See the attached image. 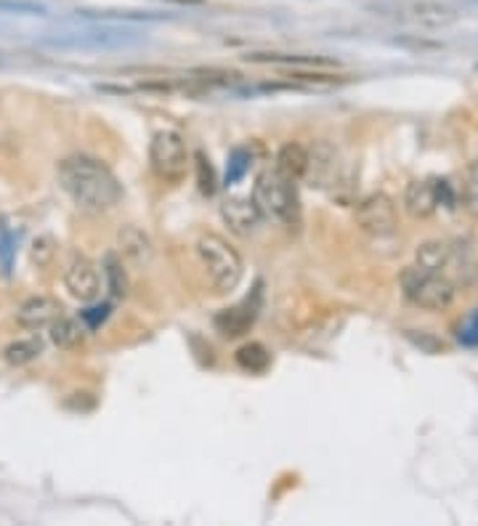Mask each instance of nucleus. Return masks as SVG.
I'll return each mask as SVG.
<instances>
[{
    "label": "nucleus",
    "instance_id": "obj_12",
    "mask_svg": "<svg viewBox=\"0 0 478 526\" xmlns=\"http://www.w3.org/2000/svg\"><path fill=\"white\" fill-rule=\"evenodd\" d=\"M59 316H62L59 301H54V298H48V295L30 298V301H25V304L19 306V311H16V322H19V327H25V330H48Z\"/></svg>",
    "mask_w": 478,
    "mask_h": 526
},
{
    "label": "nucleus",
    "instance_id": "obj_24",
    "mask_svg": "<svg viewBox=\"0 0 478 526\" xmlns=\"http://www.w3.org/2000/svg\"><path fill=\"white\" fill-rule=\"evenodd\" d=\"M248 165H250V155H248V152H242V150L234 152V155H231V162H229V173H226V179H229L231 184L239 181L242 173L248 170Z\"/></svg>",
    "mask_w": 478,
    "mask_h": 526
},
{
    "label": "nucleus",
    "instance_id": "obj_2",
    "mask_svg": "<svg viewBox=\"0 0 478 526\" xmlns=\"http://www.w3.org/2000/svg\"><path fill=\"white\" fill-rule=\"evenodd\" d=\"M253 202L255 208L260 211V216L269 221H280V223H298L300 218V200L295 191V181L285 179L282 173L263 170L253 186Z\"/></svg>",
    "mask_w": 478,
    "mask_h": 526
},
{
    "label": "nucleus",
    "instance_id": "obj_18",
    "mask_svg": "<svg viewBox=\"0 0 478 526\" xmlns=\"http://www.w3.org/2000/svg\"><path fill=\"white\" fill-rule=\"evenodd\" d=\"M48 333H51V343L59 346V348H75V346H80L83 338H86V327H83L77 319L64 316V314L48 327Z\"/></svg>",
    "mask_w": 478,
    "mask_h": 526
},
{
    "label": "nucleus",
    "instance_id": "obj_4",
    "mask_svg": "<svg viewBox=\"0 0 478 526\" xmlns=\"http://www.w3.org/2000/svg\"><path fill=\"white\" fill-rule=\"evenodd\" d=\"M402 284V293L404 298L422 311H444L452 306L454 301V282L439 274V272H428V269H420V266H410L402 272L399 277Z\"/></svg>",
    "mask_w": 478,
    "mask_h": 526
},
{
    "label": "nucleus",
    "instance_id": "obj_5",
    "mask_svg": "<svg viewBox=\"0 0 478 526\" xmlns=\"http://www.w3.org/2000/svg\"><path fill=\"white\" fill-rule=\"evenodd\" d=\"M149 165L159 181L178 184L189 170V152L187 141L176 130H159L149 144Z\"/></svg>",
    "mask_w": 478,
    "mask_h": 526
},
{
    "label": "nucleus",
    "instance_id": "obj_10",
    "mask_svg": "<svg viewBox=\"0 0 478 526\" xmlns=\"http://www.w3.org/2000/svg\"><path fill=\"white\" fill-rule=\"evenodd\" d=\"M221 218L223 223L234 232V234H239V237H250L258 232V226H260V211L255 208L253 197H226L221 202Z\"/></svg>",
    "mask_w": 478,
    "mask_h": 526
},
{
    "label": "nucleus",
    "instance_id": "obj_14",
    "mask_svg": "<svg viewBox=\"0 0 478 526\" xmlns=\"http://www.w3.org/2000/svg\"><path fill=\"white\" fill-rule=\"evenodd\" d=\"M274 170L282 173L290 181H303L306 173H309V150L290 141L285 144L280 152H277V160H274Z\"/></svg>",
    "mask_w": 478,
    "mask_h": 526
},
{
    "label": "nucleus",
    "instance_id": "obj_15",
    "mask_svg": "<svg viewBox=\"0 0 478 526\" xmlns=\"http://www.w3.org/2000/svg\"><path fill=\"white\" fill-rule=\"evenodd\" d=\"M457 253L449 242H442V240H431V242H422L417 248V266L420 269H428V272H439V274H446V269L454 263Z\"/></svg>",
    "mask_w": 478,
    "mask_h": 526
},
{
    "label": "nucleus",
    "instance_id": "obj_9",
    "mask_svg": "<svg viewBox=\"0 0 478 526\" xmlns=\"http://www.w3.org/2000/svg\"><path fill=\"white\" fill-rule=\"evenodd\" d=\"M258 311H260V284L253 290V295L242 298L237 306L231 309H223L216 316V327L226 341H234V338H242L245 333H250V327L258 319Z\"/></svg>",
    "mask_w": 478,
    "mask_h": 526
},
{
    "label": "nucleus",
    "instance_id": "obj_25",
    "mask_svg": "<svg viewBox=\"0 0 478 526\" xmlns=\"http://www.w3.org/2000/svg\"><path fill=\"white\" fill-rule=\"evenodd\" d=\"M109 316V306H101V309H91L83 314V322L88 325V327H98V322H104Z\"/></svg>",
    "mask_w": 478,
    "mask_h": 526
},
{
    "label": "nucleus",
    "instance_id": "obj_16",
    "mask_svg": "<svg viewBox=\"0 0 478 526\" xmlns=\"http://www.w3.org/2000/svg\"><path fill=\"white\" fill-rule=\"evenodd\" d=\"M335 176H338V157L327 144H319L317 152H309L306 179H311V186H327L335 181Z\"/></svg>",
    "mask_w": 478,
    "mask_h": 526
},
{
    "label": "nucleus",
    "instance_id": "obj_21",
    "mask_svg": "<svg viewBox=\"0 0 478 526\" xmlns=\"http://www.w3.org/2000/svg\"><path fill=\"white\" fill-rule=\"evenodd\" d=\"M56 248H59V245H56V240H54L51 234H40V237L32 242V263H35L37 269H46V266L56 258Z\"/></svg>",
    "mask_w": 478,
    "mask_h": 526
},
{
    "label": "nucleus",
    "instance_id": "obj_3",
    "mask_svg": "<svg viewBox=\"0 0 478 526\" xmlns=\"http://www.w3.org/2000/svg\"><path fill=\"white\" fill-rule=\"evenodd\" d=\"M197 255L208 272V277L213 282V287L219 293H231L239 287V282L245 277V263L242 255L231 248L221 234L216 232H205L197 240Z\"/></svg>",
    "mask_w": 478,
    "mask_h": 526
},
{
    "label": "nucleus",
    "instance_id": "obj_6",
    "mask_svg": "<svg viewBox=\"0 0 478 526\" xmlns=\"http://www.w3.org/2000/svg\"><path fill=\"white\" fill-rule=\"evenodd\" d=\"M353 218H356V226L370 237H391L399 229L396 202L382 191H372L361 202H356Z\"/></svg>",
    "mask_w": 478,
    "mask_h": 526
},
{
    "label": "nucleus",
    "instance_id": "obj_20",
    "mask_svg": "<svg viewBox=\"0 0 478 526\" xmlns=\"http://www.w3.org/2000/svg\"><path fill=\"white\" fill-rule=\"evenodd\" d=\"M104 277H107V290L112 293V298H126L127 295V274L123 269V258H117L115 253H109L104 258Z\"/></svg>",
    "mask_w": 478,
    "mask_h": 526
},
{
    "label": "nucleus",
    "instance_id": "obj_1",
    "mask_svg": "<svg viewBox=\"0 0 478 526\" xmlns=\"http://www.w3.org/2000/svg\"><path fill=\"white\" fill-rule=\"evenodd\" d=\"M59 184L66 191V197L91 216L109 213L123 200V184L109 170L107 162L91 155H69L64 157L56 168Z\"/></svg>",
    "mask_w": 478,
    "mask_h": 526
},
{
    "label": "nucleus",
    "instance_id": "obj_7",
    "mask_svg": "<svg viewBox=\"0 0 478 526\" xmlns=\"http://www.w3.org/2000/svg\"><path fill=\"white\" fill-rule=\"evenodd\" d=\"M452 200H454V194L446 181L414 179L404 189V211L412 218H431L442 205H449Z\"/></svg>",
    "mask_w": 478,
    "mask_h": 526
},
{
    "label": "nucleus",
    "instance_id": "obj_23",
    "mask_svg": "<svg viewBox=\"0 0 478 526\" xmlns=\"http://www.w3.org/2000/svg\"><path fill=\"white\" fill-rule=\"evenodd\" d=\"M463 202L468 211H478V162L468 168V179L463 186Z\"/></svg>",
    "mask_w": 478,
    "mask_h": 526
},
{
    "label": "nucleus",
    "instance_id": "obj_13",
    "mask_svg": "<svg viewBox=\"0 0 478 526\" xmlns=\"http://www.w3.org/2000/svg\"><path fill=\"white\" fill-rule=\"evenodd\" d=\"M117 248H120V258H126L133 266H147L155 255L152 240L138 226H123L117 232Z\"/></svg>",
    "mask_w": 478,
    "mask_h": 526
},
{
    "label": "nucleus",
    "instance_id": "obj_8",
    "mask_svg": "<svg viewBox=\"0 0 478 526\" xmlns=\"http://www.w3.org/2000/svg\"><path fill=\"white\" fill-rule=\"evenodd\" d=\"M64 287L69 290V295L80 304H91L101 293V274L98 266L88 255H72L66 269H64Z\"/></svg>",
    "mask_w": 478,
    "mask_h": 526
},
{
    "label": "nucleus",
    "instance_id": "obj_22",
    "mask_svg": "<svg viewBox=\"0 0 478 526\" xmlns=\"http://www.w3.org/2000/svg\"><path fill=\"white\" fill-rule=\"evenodd\" d=\"M197 184H199V191L208 194V197L216 191V173H213V165H210V160L202 155V152H197Z\"/></svg>",
    "mask_w": 478,
    "mask_h": 526
},
{
    "label": "nucleus",
    "instance_id": "obj_11",
    "mask_svg": "<svg viewBox=\"0 0 478 526\" xmlns=\"http://www.w3.org/2000/svg\"><path fill=\"white\" fill-rule=\"evenodd\" d=\"M396 16L407 19L422 27H444L449 22H454V11L444 3H431V0H410V3H399L396 5Z\"/></svg>",
    "mask_w": 478,
    "mask_h": 526
},
{
    "label": "nucleus",
    "instance_id": "obj_17",
    "mask_svg": "<svg viewBox=\"0 0 478 526\" xmlns=\"http://www.w3.org/2000/svg\"><path fill=\"white\" fill-rule=\"evenodd\" d=\"M43 354V341L37 335H30V338H19V341L8 343L3 348V359L11 365V367H25L35 362L37 356Z\"/></svg>",
    "mask_w": 478,
    "mask_h": 526
},
{
    "label": "nucleus",
    "instance_id": "obj_19",
    "mask_svg": "<svg viewBox=\"0 0 478 526\" xmlns=\"http://www.w3.org/2000/svg\"><path fill=\"white\" fill-rule=\"evenodd\" d=\"M237 365L245 372L260 375V372L269 370V365H271V351L263 343H245L237 351Z\"/></svg>",
    "mask_w": 478,
    "mask_h": 526
}]
</instances>
